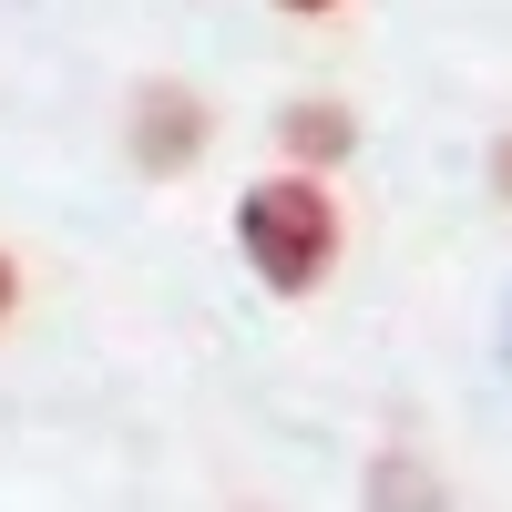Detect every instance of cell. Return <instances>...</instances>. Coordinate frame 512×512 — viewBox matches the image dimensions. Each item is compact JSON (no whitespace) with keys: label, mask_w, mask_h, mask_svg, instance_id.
<instances>
[{"label":"cell","mask_w":512,"mask_h":512,"mask_svg":"<svg viewBox=\"0 0 512 512\" xmlns=\"http://www.w3.org/2000/svg\"><path fill=\"white\" fill-rule=\"evenodd\" d=\"M236 246H246L256 287L308 297V287L338 267V205H328V185H318V175H267V185H246V195H236Z\"/></svg>","instance_id":"obj_1"},{"label":"cell","mask_w":512,"mask_h":512,"mask_svg":"<svg viewBox=\"0 0 512 512\" xmlns=\"http://www.w3.org/2000/svg\"><path fill=\"white\" fill-rule=\"evenodd\" d=\"M369 512H451V492H441V472H431V461L379 451V461H369Z\"/></svg>","instance_id":"obj_3"},{"label":"cell","mask_w":512,"mask_h":512,"mask_svg":"<svg viewBox=\"0 0 512 512\" xmlns=\"http://www.w3.org/2000/svg\"><path fill=\"white\" fill-rule=\"evenodd\" d=\"M123 134H134V164H144V175H175V164H195V154H205L216 113H205L185 82H144L134 113H123Z\"/></svg>","instance_id":"obj_2"},{"label":"cell","mask_w":512,"mask_h":512,"mask_svg":"<svg viewBox=\"0 0 512 512\" xmlns=\"http://www.w3.org/2000/svg\"><path fill=\"white\" fill-rule=\"evenodd\" d=\"M492 185H502V205H512V123H502V144H492Z\"/></svg>","instance_id":"obj_5"},{"label":"cell","mask_w":512,"mask_h":512,"mask_svg":"<svg viewBox=\"0 0 512 512\" xmlns=\"http://www.w3.org/2000/svg\"><path fill=\"white\" fill-rule=\"evenodd\" d=\"M502 369H512V308H502Z\"/></svg>","instance_id":"obj_7"},{"label":"cell","mask_w":512,"mask_h":512,"mask_svg":"<svg viewBox=\"0 0 512 512\" xmlns=\"http://www.w3.org/2000/svg\"><path fill=\"white\" fill-rule=\"evenodd\" d=\"M277 144H287L297 164H338V154L359 144V123L338 113V103H297V113H277Z\"/></svg>","instance_id":"obj_4"},{"label":"cell","mask_w":512,"mask_h":512,"mask_svg":"<svg viewBox=\"0 0 512 512\" xmlns=\"http://www.w3.org/2000/svg\"><path fill=\"white\" fill-rule=\"evenodd\" d=\"M21 308V267H11V246H0V318Z\"/></svg>","instance_id":"obj_6"},{"label":"cell","mask_w":512,"mask_h":512,"mask_svg":"<svg viewBox=\"0 0 512 512\" xmlns=\"http://www.w3.org/2000/svg\"><path fill=\"white\" fill-rule=\"evenodd\" d=\"M287 11H338V0H287Z\"/></svg>","instance_id":"obj_8"}]
</instances>
